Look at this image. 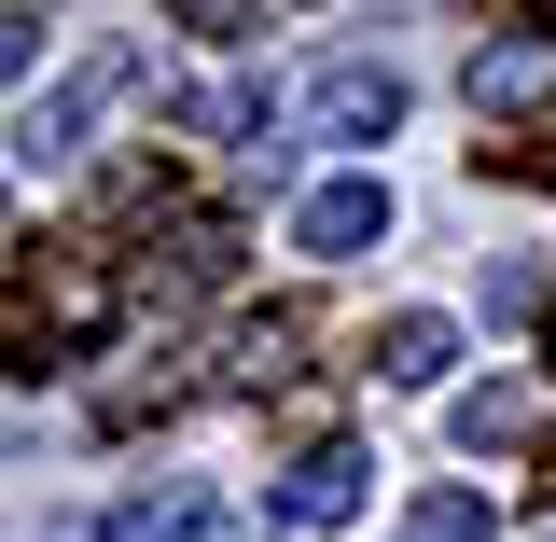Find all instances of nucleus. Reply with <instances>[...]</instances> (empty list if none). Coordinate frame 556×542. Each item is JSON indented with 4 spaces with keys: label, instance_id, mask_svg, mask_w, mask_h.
<instances>
[{
    "label": "nucleus",
    "instance_id": "f257e3e1",
    "mask_svg": "<svg viewBox=\"0 0 556 542\" xmlns=\"http://www.w3.org/2000/svg\"><path fill=\"white\" fill-rule=\"evenodd\" d=\"M126 84H139V42H98V56H84V70L56 84V98H42V112L14 126V153H28V167H70V153H84V126H98V112H112Z\"/></svg>",
    "mask_w": 556,
    "mask_h": 542
},
{
    "label": "nucleus",
    "instance_id": "f03ea898",
    "mask_svg": "<svg viewBox=\"0 0 556 542\" xmlns=\"http://www.w3.org/2000/svg\"><path fill=\"white\" fill-rule=\"evenodd\" d=\"M362 501H376V459L320 445V459H292V474H278L265 501H251V529H265V542H292V529H348Z\"/></svg>",
    "mask_w": 556,
    "mask_h": 542
},
{
    "label": "nucleus",
    "instance_id": "7ed1b4c3",
    "mask_svg": "<svg viewBox=\"0 0 556 542\" xmlns=\"http://www.w3.org/2000/svg\"><path fill=\"white\" fill-rule=\"evenodd\" d=\"M306 126L320 139H390L404 126V70L390 56H320L306 70Z\"/></svg>",
    "mask_w": 556,
    "mask_h": 542
},
{
    "label": "nucleus",
    "instance_id": "20e7f679",
    "mask_svg": "<svg viewBox=\"0 0 556 542\" xmlns=\"http://www.w3.org/2000/svg\"><path fill=\"white\" fill-rule=\"evenodd\" d=\"M543 98H556V14H529V28H501L473 56V112L515 126V112H543Z\"/></svg>",
    "mask_w": 556,
    "mask_h": 542
},
{
    "label": "nucleus",
    "instance_id": "39448f33",
    "mask_svg": "<svg viewBox=\"0 0 556 542\" xmlns=\"http://www.w3.org/2000/svg\"><path fill=\"white\" fill-rule=\"evenodd\" d=\"M376 237H390V181H320V196L292 209V251L306 265H362Z\"/></svg>",
    "mask_w": 556,
    "mask_h": 542
},
{
    "label": "nucleus",
    "instance_id": "423d86ee",
    "mask_svg": "<svg viewBox=\"0 0 556 542\" xmlns=\"http://www.w3.org/2000/svg\"><path fill=\"white\" fill-rule=\"evenodd\" d=\"M543 417H556L543 376H486V390H459V445H529Z\"/></svg>",
    "mask_w": 556,
    "mask_h": 542
},
{
    "label": "nucleus",
    "instance_id": "0eeeda50",
    "mask_svg": "<svg viewBox=\"0 0 556 542\" xmlns=\"http://www.w3.org/2000/svg\"><path fill=\"white\" fill-rule=\"evenodd\" d=\"M445 362H459V320H431V306H404V320L376 335V376H390V390H445Z\"/></svg>",
    "mask_w": 556,
    "mask_h": 542
},
{
    "label": "nucleus",
    "instance_id": "6e6552de",
    "mask_svg": "<svg viewBox=\"0 0 556 542\" xmlns=\"http://www.w3.org/2000/svg\"><path fill=\"white\" fill-rule=\"evenodd\" d=\"M223 515H208V487H139V501H112V542H208Z\"/></svg>",
    "mask_w": 556,
    "mask_h": 542
},
{
    "label": "nucleus",
    "instance_id": "1a4fd4ad",
    "mask_svg": "<svg viewBox=\"0 0 556 542\" xmlns=\"http://www.w3.org/2000/svg\"><path fill=\"white\" fill-rule=\"evenodd\" d=\"M404 542H486V501H473V487H417V501H404Z\"/></svg>",
    "mask_w": 556,
    "mask_h": 542
}]
</instances>
